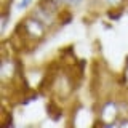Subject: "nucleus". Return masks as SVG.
<instances>
[{
	"label": "nucleus",
	"mask_w": 128,
	"mask_h": 128,
	"mask_svg": "<svg viewBox=\"0 0 128 128\" xmlns=\"http://www.w3.org/2000/svg\"><path fill=\"white\" fill-rule=\"evenodd\" d=\"M8 22H10V11H2V18H0V34L2 37L6 35V29H8Z\"/></svg>",
	"instance_id": "6"
},
{
	"label": "nucleus",
	"mask_w": 128,
	"mask_h": 128,
	"mask_svg": "<svg viewBox=\"0 0 128 128\" xmlns=\"http://www.w3.org/2000/svg\"><path fill=\"white\" fill-rule=\"evenodd\" d=\"M50 32L51 30L42 21H38L35 16H32L29 13L18 24V27H16V37H18V40L22 45L34 48V46L40 45L42 42H45V38L48 37Z\"/></svg>",
	"instance_id": "1"
},
{
	"label": "nucleus",
	"mask_w": 128,
	"mask_h": 128,
	"mask_svg": "<svg viewBox=\"0 0 128 128\" xmlns=\"http://www.w3.org/2000/svg\"><path fill=\"white\" fill-rule=\"evenodd\" d=\"M101 5L107 11H120L126 5V0H101Z\"/></svg>",
	"instance_id": "5"
},
{
	"label": "nucleus",
	"mask_w": 128,
	"mask_h": 128,
	"mask_svg": "<svg viewBox=\"0 0 128 128\" xmlns=\"http://www.w3.org/2000/svg\"><path fill=\"white\" fill-rule=\"evenodd\" d=\"M30 5H32V0H18L14 8H16V11H26Z\"/></svg>",
	"instance_id": "7"
},
{
	"label": "nucleus",
	"mask_w": 128,
	"mask_h": 128,
	"mask_svg": "<svg viewBox=\"0 0 128 128\" xmlns=\"http://www.w3.org/2000/svg\"><path fill=\"white\" fill-rule=\"evenodd\" d=\"M0 82H2L3 91L10 90V88L13 90L18 85H26L21 64H19V59L16 58L14 51L8 53L6 50H3L2 61H0Z\"/></svg>",
	"instance_id": "3"
},
{
	"label": "nucleus",
	"mask_w": 128,
	"mask_h": 128,
	"mask_svg": "<svg viewBox=\"0 0 128 128\" xmlns=\"http://www.w3.org/2000/svg\"><path fill=\"white\" fill-rule=\"evenodd\" d=\"M75 75L67 69V67H61L56 72L46 75V80L50 82V93L53 94L54 99L61 102H66L74 96L75 93Z\"/></svg>",
	"instance_id": "4"
},
{
	"label": "nucleus",
	"mask_w": 128,
	"mask_h": 128,
	"mask_svg": "<svg viewBox=\"0 0 128 128\" xmlns=\"http://www.w3.org/2000/svg\"><path fill=\"white\" fill-rule=\"evenodd\" d=\"M126 102H128L126 99L118 98V96H115V94H109V96H106V98H102L101 101L98 102L96 112H94L96 125L112 128V125L117 122V118L120 115L128 112Z\"/></svg>",
	"instance_id": "2"
}]
</instances>
